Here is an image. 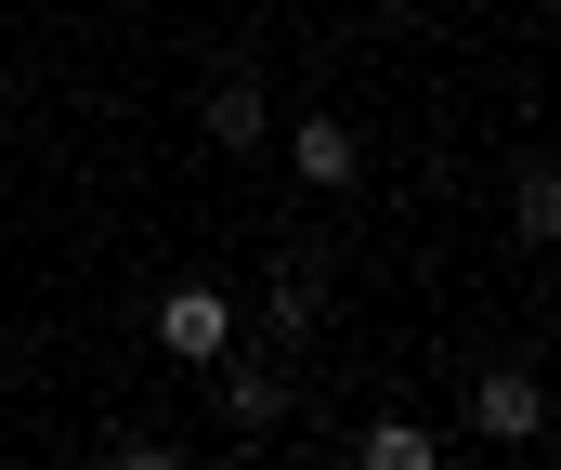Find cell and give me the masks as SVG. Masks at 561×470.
I'll use <instances>...</instances> for the list:
<instances>
[{
  "label": "cell",
  "mask_w": 561,
  "mask_h": 470,
  "mask_svg": "<svg viewBox=\"0 0 561 470\" xmlns=\"http://www.w3.org/2000/svg\"><path fill=\"white\" fill-rule=\"evenodd\" d=\"M157 353L222 366V353H236V301H222V288H170V301H157Z\"/></svg>",
  "instance_id": "cell-1"
},
{
  "label": "cell",
  "mask_w": 561,
  "mask_h": 470,
  "mask_svg": "<svg viewBox=\"0 0 561 470\" xmlns=\"http://www.w3.org/2000/svg\"><path fill=\"white\" fill-rule=\"evenodd\" d=\"M536 419H549L536 366H483V379H470V432H483V445H536Z\"/></svg>",
  "instance_id": "cell-2"
},
{
  "label": "cell",
  "mask_w": 561,
  "mask_h": 470,
  "mask_svg": "<svg viewBox=\"0 0 561 470\" xmlns=\"http://www.w3.org/2000/svg\"><path fill=\"white\" fill-rule=\"evenodd\" d=\"M287 157H300V183H313V196H340V183L366 170V145H353V118H327V105H313V118L287 131Z\"/></svg>",
  "instance_id": "cell-3"
},
{
  "label": "cell",
  "mask_w": 561,
  "mask_h": 470,
  "mask_svg": "<svg viewBox=\"0 0 561 470\" xmlns=\"http://www.w3.org/2000/svg\"><path fill=\"white\" fill-rule=\"evenodd\" d=\"M222 419H236V432L262 445V432L287 419V366H236V379H222Z\"/></svg>",
  "instance_id": "cell-4"
},
{
  "label": "cell",
  "mask_w": 561,
  "mask_h": 470,
  "mask_svg": "<svg viewBox=\"0 0 561 470\" xmlns=\"http://www.w3.org/2000/svg\"><path fill=\"white\" fill-rule=\"evenodd\" d=\"M262 79H209V145H262Z\"/></svg>",
  "instance_id": "cell-5"
},
{
  "label": "cell",
  "mask_w": 561,
  "mask_h": 470,
  "mask_svg": "<svg viewBox=\"0 0 561 470\" xmlns=\"http://www.w3.org/2000/svg\"><path fill=\"white\" fill-rule=\"evenodd\" d=\"M510 222H523V249H561V170H523L510 183Z\"/></svg>",
  "instance_id": "cell-6"
},
{
  "label": "cell",
  "mask_w": 561,
  "mask_h": 470,
  "mask_svg": "<svg viewBox=\"0 0 561 470\" xmlns=\"http://www.w3.org/2000/svg\"><path fill=\"white\" fill-rule=\"evenodd\" d=\"M353 458H366V470H431V458H444V432H419V419H379Z\"/></svg>",
  "instance_id": "cell-7"
},
{
  "label": "cell",
  "mask_w": 561,
  "mask_h": 470,
  "mask_svg": "<svg viewBox=\"0 0 561 470\" xmlns=\"http://www.w3.org/2000/svg\"><path fill=\"white\" fill-rule=\"evenodd\" d=\"M313 313H327V275H275V340H313Z\"/></svg>",
  "instance_id": "cell-8"
}]
</instances>
